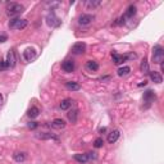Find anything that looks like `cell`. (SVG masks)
<instances>
[{
	"instance_id": "28",
	"label": "cell",
	"mask_w": 164,
	"mask_h": 164,
	"mask_svg": "<svg viewBox=\"0 0 164 164\" xmlns=\"http://www.w3.org/2000/svg\"><path fill=\"white\" fill-rule=\"evenodd\" d=\"M97 5H100V2H87V6H97Z\"/></svg>"
},
{
	"instance_id": "14",
	"label": "cell",
	"mask_w": 164,
	"mask_h": 164,
	"mask_svg": "<svg viewBox=\"0 0 164 164\" xmlns=\"http://www.w3.org/2000/svg\"><path fill=\"white\" fill-rule=\"evenodd\" d=\"M50 126L53 128H55V129H62V128L65 127V121L60 119V118H56V119H54L53 122L50 123Z\"/></svg>"
},
{
	"instance_id": "9",
	"label": "cell",
	"mask_w": 164,
	"mask_h": 164,
	"mask_svg": "<svg viewBox=\"0 0 164 164\" xmlns=\"http://www.w3.org/2000/svg\"><path fill=\"white\" fill-rule=\"evenodd\" d=\"M94 19H95V16H93V14H82V16H80V18H78V23L82 24V26H87L93 22Z\"/></svg>"
},
{
	"instance_id": "32",
	"label": "cell",
	"mask_w": 164,
	"mask_h": 164,
	"mask_svg": "<svg viewBox=\"0 0 164 164\" xmlns=\"http://www.w3.org/2000/svg\"><path fill=\"white\" fill-rule=\"evenodd\" d=\"M146 83H148V82H146V81H144V82H142V83H140V85H139V86H140V87H141V86H145V85H146Z\"/></svg>"
},
{
	"instance_id": "31",
	"label": "cell",
	"mask_w": 164,
	"mask_h": 164,
	"mask_svg": "<svg viewBox=\"0 0 164 164\" xmlns=\"http://www.w3.org/2000/svg\"><path fill=\"white\" fill-rule=\"evenodd\" d=\"M2 104H3V95L0 94V107H2Z\"/></svg>"
},
{
	"instance_id": "26",
	"label": "cell",
	"mask_w": 164,
	"mask_h": 164,
	"mask_svg": "<svg viewBox=\"0 0 164 164\" xmlns=\"http://www.w3.org/2000/svg\"><path fill=\"white\" fill-rule=\"evenodd\" d=\"M103 144H104V140L101 139V137H97V139L95 140V142H94V146L99 149V148H101V146H103Z\"/></svg>"
},
{
	"instance_id": "19",
	"label": "cell",
	"mask_w": 164,
	"mask_h": 164,
	"mask_svg": "<svg viewBox=\"0 0 164 164\" xmlns=\"http://www.w3.org/2000/svg\"><path fill=\"white\" fill-rule=\"evenodd\" d=\"M26 158H27V155H26V153H19V151H17V153L13 154V159H14L16 162H18V163L24 162V160H26Z\"/></svg>"
},
{
	"instance_id": "16",
	"label": "cell",
	"mask_w": 164,
	"mask_h": 164,
	"mask_svg": "<svg viewBox=\"0 0 164 164\" xmlns=\"http://www.w3.org/2000/svg\"><path fill=\"white\" fill-rule=\"evenodd\" d=\"M149 73H150V78H151V81H154L155 83H162L163 82V77H162V75L159 73V72L154 71V72H149Z\"/></svg>"
},
{
	"instance_id": "20",
	"label": "cell",
	"mask_w": 164,
	"mask_h": 164,
	"mask_svg": "<svg viewBox=\"0 0 164 164\" xmlns=\"http://www.w3.org/2000/svg\"><path fill=\"white\" fill-rule=\"evenodd\" d=\"M86 68L91 72H95V71L99 69V64H97V62H95V60H89L86 63Z\"/></svg>"
},
{
	"instance_id": "18",
	"label": "cell",
	"mask_w": 164,
	"mask_h": 164,
	"mask_svg": "<svg viewBox=\"0 0 164 164\" xmlns=\"http://www.w3.org/2000/svg\"><path fill=\"white\" fill-rule=\"evenodd\" d=\"M38 114H40V109H38L37 107H31L28 109V111H27V115L30 118H37Z\"/></svg>"
},
{
	"instance_id": "24",
	"label": "cell",
	"mask_w": 164,
	"mask_h": 164,
	"mask_svg": "<svg viewBox=\"0 0 164 164\" xmlns=\"http://www.w3.org/2000/svg\"><path fill=\"white\" fill-rule=\"evenodd\" d=\"M140 69H141V72L142 73H149V63H148V60L146 59H144V60L141 62V65H140Z\"/></svg>"
},
{
	"instance_id": "11",
	"label": "cell",
	"mask_w": 164,
	"mask_h": 164,
	"mask_svg": "<svg viewBox=\"0 0 164 164\" xmlns=\"http://www.w3.org/2000/svg\"><path fill=\"white\" fill-rule=\"evenodd\" d=\"M119 136H121V132L118 129H113V131H110V132L108 133V137H107V140L109 144H114L118 141V139H119Z\"/></svg>"
},
{
	"instance_id": "13",
	"label": "cell",
	"mask_w": 164,
	"mask_h": 164,
	"mask_svg": "<svg viewBox=\"0 0 164 164\" xmlns=\"http://www.w3.org/2000/svg\"><path fill=\"white\" fill-rule=\"evenodd\" d=\"M23 58H24V60H26V62L34 60V59L36 58V51H35L34 49H31V48L26 49V50L23 51Z\"/></svg>"
},
{
	"instance_id": "3",
	"label": "cell",
	"mask_w": 164,
	"mask_h": 164,
	"mask_svg": "<svg viewBox=\"0 0 164 164\" xmlns=\"http://www.w3.org/2000/svg\"><path fill=\"white\" fill-rule=\"evenodd\" d=\"M27 19H21V18H13L9 22L10 30H23L27 27Z\"/></svg>"
},
{
	"instance_id": "22",
	"label": "cell",
	"mask_w": 164,
	"mask_h": 164,
	"mask_svg": "<svg viewBox=\"0 0 164 164\" xmlns=\"http://www.w3.org/2000/svg\"><path fill=\"white\" fill-rule=\"evenodd\" d=\"M72 104H73V100H72V99H64L60 103V109L62 110H68L72 107Z\"/></svg>"
},
{
	"instance_id": "10",
	"label": "cell",
	"mask_w": 164,
	"mask_h": 164,
	"mask_svg": "<svg viewBox=\"0 0 164 164\" xmlns=\"http://www.w3.org/2000/svg\"><path fill=\"white\" fill-rule=\"evenodd\" d=\"M62 69L65 72V73H72V72L75 71V63L73 60H64L62 63Z\"/></svg>"
},
{
	"instance_id": "2",
	"label": "cell",
	"mask_w": 164,
	"mask_h": 164,
	"mask_svg": "<svg viewBox=\"0 0 164 164\" xmlns=\"http://www.w3.org/2000/svg\"><path fill=\"white\" fill-rule=\"evenodd\" d=\"M164 59V49L160 45H155L153 48V62L155 64H160Z\"/></svg>"
},
{
	"instance_id": "5",
	"label": "cell",
	"mask_w": 164,
	"mask_h": 164,
	"mask_svg": "<svg viewBox=\"0 0 164 164\" xmlns=\"http://www.w3.org/2000/svg\"><path fill=\"white\" fill-rule=\"evenodd\" d=\"M155 99H156V96H155V94H154V91H151V90L145 91V93H144V101L146 103L145 108H149V107L154 103Z\"/></svg>"
},
{
	"instance_id": "4",
	"label": "cell",
	"mask_w": 164,
	"mask_h": 164,
	"mask_svg": "<svg viewBox=\"0 0 164 164\" xmlns=\"http://www.w3.org/2000/svg\"><path fill=\"white\" fill-rule=\"evenodd\" d=\"M135 58H136L135 54H129V55H119V54H117V53H113V62H114V64H117V65L122 64L124 60H127V59H135Z\"/></svg>"
},
{
	"instance_id": "17",
	"label": "cell",
	"mask_w": 164,
	"mask_h": 164,
	"mask_svg": "<svg viewBox=\"0 0 164 164\" xmlns=\"http://www.w3.org/2000/svg\"><path fill=\"white\" fill-rule=\"evenodd\" d=\"M65 89L69 90V91H78V90L81 89V86L78 83H76V82L68 81V82H65Z\"/></svg>"
},
{
	"instance_id": "6",
	"label": "cell",
	"mask_w": 164,
	"mask_h": 164,
	"mask_svg": "<svg viewBox=\"0 0 164 164\" xmlns=\"http://www.w3.org/2000/svg\"><path fill=\"white\" fill-rule=\"evenodd\" d=\"M135 14H136V6H135V5H129V6H128V9H127V12L124 13V16L121 17L119 23H121V24H122V23H126V19L132 18Z\"/></svg>"
},
{
	"instance_id": "30",
	"label": "cell",
	"mask_w": 164,
	"mask_h": 164,
	"mask_svg": "<svg viewBox=\"0 0 164 164\" xmlns=\"http://www.w3.org/2000/svg\"><path fill=\"white\" fill-rule=\"evenodd\" d=\"M4 41H6V36L2 35V36H0V42H4Z\"/></svg>"
},
{
	"instance_id": "1",
	"label": "cell",
	"mask_w": 164,
	"mask_h": 164,
	"mask_svg": "<svg viewBox=\"0 0 164 164\" xmlns=\"http://www.w3.org/2000/svg\"><path fill=\"white\" fill-rule=\"evenodd\" d=\"M6 10H8V16H18L21 14V13L24 12V6L18 4V3H8V5H6Z\"/></svg>"
},
{
	"instance_id": "27",
	"label": "cell",
	"mask_w": 164,
	"mask_h": 164,
	"mask_svg": "<svg viewBox=\"0 0 164 164\" xmlns=\"http://www.w3.org/2000/svg\"><path fill=\"white\" fill-rule=\"evenodd\" d=\"M27 126H28V128H30V129H35V128L38 126V124H37L36 122H30V123L27 124Z\"/></svg>"
},
{
	"instance_id": "15",
	"label": "cell",
	"mask_w": 164,
	"mask_h": 164,
	"mask_svg": "<svg viewBox=\"0 0 164 164\" xmlns=\"http://www.w3.org/2000/svg\"><path fill=\"white\" fill-rule=\"evenodd\" d=\"M37 139H41V140H58V137L53 133H48V132H42V133H36Z\"/></svg>"
},
{
	"instance_id": "7",
	"label": "cell",
	"mask_w": 164,
	"mask_h": 164,
	"mask_svg": "<svg viewBox=\"0 0 164 164\" xmlns=\"http://www.w3.org/2000/svg\"><path fill=\"white\" fill-rule=\"evenodd\" d=\"M5 67L6 69L9 68H14L16 67V56H14V53L10 50L8 54H6V59H5Z\"/></svg>"
},
{
	"instance_id": "21",
	"label": "cell",
	"mask_w": 164,
	"mask_h": 164,
	"mask_svg": "<svg viewBox=\"0 0 164 164\" xmlns=\"http://www.w3.org/2000/svg\"><path fill=\"white\" fill-rule=\"evenodd\" d=\"M73 158H75V160H76V162L81 163V164L86 163V162L89 160V158H87V154H75Z\"/></svg>"
},
{
	"instance_id": "29",
	"label": "cell",
	"mask_w": 164,
	"mask_h": 164,
	"mask_svg": "<svg viewBox=\"0 0 164 164\" xmlns=\"http://www.w3.org/2000/svg\"><path fill=\"white\" fill-rule=\"evenodd\" d=\"M87 158H89V160L90 159H96V155H95V153H87Z\"/></svg>"
},
{
	"instance_id": "25",
	"label": "cell",
	"mask_w": 164,
	"mask_h": 164,
	"mask_svg": "<svg viewBox=\"0 0 164 164\" xmlns=\"http://www.w3.org/2000/svg\"><path fill=\"white\" fill-rule=\"evenodd\" d=\"M129 72H131V68L126 65V67H122V68L118 69V76H121V77L122 76H127Z\"/></svg>"
},
{
	"instance_id": "8",
	"label": "cell",
	"mask_w": 164,
	"mask_h": 164,
	"mask_svg": "<svg viewBox=\"0 0 164 164\" xmlns=\"http://www.w3.org/2000/svg\"><path fill=\"white\" fill-rule=\"evenodd\" d=\"M85 51H86V44L85 42H76L73 46H72V53L76 54V55L83 54Z\"/></svg>"
},
{
	"instance_id": "12",
	"label": "cell",
	"mask_w": 164,
	"mask_h": 164,
	"mask_svg": "<svg viewBox=\"0 0 164 164\" xmlns=\"http://www.w3.org/2000/svg\"><path fill=\"white\" fill-rule=\"evenodd\" d=\"M46 19H48V24H49V26H51V27H58V26L60 24V21H59V18H56V17H55V14H54L53 12L49 13Z\"/></svg>"
},
{
	"instance_id": "23",
	"label": "cell",
	"mask_w": 164,
	"mask_h": 164,
	"mask_svg": "<svg viewBox=\"0 0 164 164\" xmlns=\"http://www.w3.org/2000/svg\"><path fill=\"white\" fill-rule=\"evenodd\" d=\"M77 115H78V110H71L68 113V119L72 123H76L77 122Z\"/></svg>"
}]
</instances>
